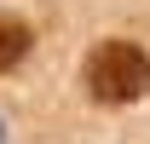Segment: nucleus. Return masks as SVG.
I'll use <instances>...</instances> for the list:
<instances>
[{"label": "nucleus", "instance_id": "f03ea898", "mask_svg": "<svg viewBox=\"0 0 150 144\" xmlns=\"http://www.w3.org/2000/svg\"><path fill=\"white\" fill-rule=\"evenodd\" d=\"M29 46H35V29L23 18H12V12H0V75L18 69L23 58H29Z\"/></svg>", "mask_w": 150, "mask_h": 144}, {"label": "nucleus", "instance_id": "f257e3e1", "mask_svg": "<svg viewBox=\"0 0 150 144\" xmlns=\"http://www.w3.org/2000/svg\"><path fill=\"white\" fill-rule=\"evenodd\" d=\"M81 81H87V92L98 104H139L150 87V58L139 40H98L87 52Z\"/></svg>", "mask_w": 150, "mask_h": 144}, {"label": "nucleus", "instance_id": "7ed1b4c3", "mask_svg": "<svg viewBox=\"0 0 150 144\" xmlns=\"http://www.w3.org/2000/svg\"><path fill=\"white\" fill-rule=\"evenodd\" d=\"M0 144H6V127H0Z\"/></svg>", "mask_w": 150, "mask_h": 144}]
</instances>
